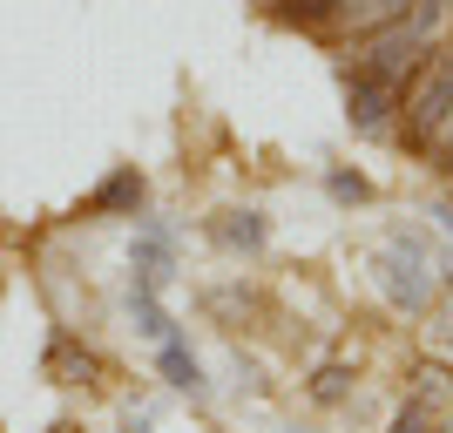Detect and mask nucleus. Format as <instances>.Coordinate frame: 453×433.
<instances>
[{
    "label": "nucleus",
    "instance_id": "obj_1",
    "mask_svg": "<svg viewBox=\"0 0 453 433\" xmlns=\"http://www.w3.org/2000/svg\"><path fill=\"white\" fill-rule=\"evenodd\" d=\"M434 14L440 7H426V0H413L399 20H386V27H372V55H365V75L379 81H413V68L426 55H434Z\"/></svg>",
    "mask_w": 453,
    "mask_h": 433
},
{
    "label": "nucleus",
    "instance_id": "obj_2",
    "mask_svg": "<svg viewBox=\"0 0 453 433\" xmlns=\"http://www.w3.org/2000/svg\"><path fill=\"white\" fill-rule=\"evenodd\" d=\"M399 115H406V143H434L453 115V55H426L413 68V89H399Z\"/></svg>",
    "mask_w": 453,
    "mask_h": 433
},
{
    "label": "nucleus",
    "instance_id": "obj_3",
    "mask_svg": "<svg viewBox=\"0 0 453 433\" xmlns=\"http://www.w3.org/2000/svg\"><path fill=\"white\" fill-rule=\"evenodd\" d=\"M386 291H393L406 312H426V298H434V278H426V251H419L413 237L386 251Z\"/></svg>",
    "mask_w": 453,
    "mask_h": 433
},
{
    "label": "nucleus",
    "instance_id": "obj_4",
    "mask_svg": "<svg viewBox=\"0 0 453 433\" xmlns=\"http://www.w3.org/2000/svg\"><path fill=\"white\" fill-rule=\"evenodd\" d=\"M393 109H399V81H379V75H352V129H365V135H379L386 122H393Z\"/></svg>",
    "mask_w": 453,
    "mask_h": 433
},
{
    "label": "nucleus",
    "instance_id": "obj_5",
    "mask_svg": "<svg viewBox=\"0 0 453 433\" xmlns=\"http://www.w3.org/2000/svg\"><path fill=\"white\" fill-rule=\"evenodd\" d=\"M406 7H413V0H339V14H332V20H345L352 35H372V27L399 20Z\"/></svg>",
    "mask_w": 453,
    "mask_h": 433
},
{
    "label": "nucleus",
    "instance_id": "obj_6",
    "mask_svg": "<svg viewBox=\"0 0 453 433\" xmlns=\"http://www.w3.org/2000/svg\"><path fill=\"white\" fill-rule=\"evenodd\" d=\"M393 433H434V414H426V399H413V406L393 420Z\"/></svg>",
    "mask_w": 453,
    "mask_h": 433
},
{
    "label": "nucleus",
    "instance_id": "obj_7",
    "mask_svg": "<svg viewBox=\"0 0 453 433\" xmlns=\"http://www.w3.org/2000/svg\"><path fill=\"white\" fill-rule=\"evenodd\" d=\"M102 204H142V183H135V176H115V183L102 189Z\"/></svg>",
    "mask_w": 453,
    "mask_h": 433
},
{
    "label": "nucleus",
    "instance_id": "obj_8",
    "mask_svg": "<svg viewBox=\"0 0 453 433\" xmlns=\"http://www.w3.org/2000/svg\"><path fill=\"white\" fill-rule=\"evenodd\" d=\"M339 14V0H291V20H325Z\"/></svg>",
    "mask_w": 453,
    "mask_h": 433
},
{
    "label": "nucleus",
    "instance_id": "obj_9",
    "mask_svg": "<svg viewBox=\"0 0 453 433\" xmlns=\"http://www.w3.org/2000/svg\"><path fill=\"white\" fill-rule=\"evenodd\" d=\"M224 237H230V244H257V237H265V224H257V217H244V224H224Z\"/></svg>",
    "mask_w": 453,
    "mask_h": 433
},
{
    "label": "nucleus",
    "instance_id": "obj_10",
    "mask_svg": "<svg viewBox=\"0 0 453 433\" xmlns=\"http://www.w3.org/2000/svg\"><path fill=\"white\" fill-rule=\"evenodd\" d=\"M163 366H170V373H176V386H196V366H189V359L176 352V345H170V352H163Z\"/></svg>",
    "mask_w": 453,
    "mask_h": 433
},
{
    "label": "nucleus",
    "instance_id": "obj_11",
    "mask_svg": "<svg viewBox=\"0 0 453 433\" xmlns=\"http://www.w3.org/2000/svg\"><path fill=\"white\" fill-rule=\"evenodd\" d=\"M447 176H453V156H447Z\"/></svg>",
    "mask_w": 453,
    "mask_h": 433
}]
</instances>
